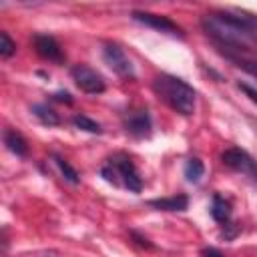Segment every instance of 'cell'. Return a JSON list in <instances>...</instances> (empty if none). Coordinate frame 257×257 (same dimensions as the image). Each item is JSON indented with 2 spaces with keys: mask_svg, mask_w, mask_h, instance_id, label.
<instances>
[{
  "mask_svg": "<svg viewBox=\"0 0 257 257\" xmlns=\"http://www.w3.org/2000/svg\"><path fill=\"white\" fill-rule=\"evenodd\" d=\"M70 76L74 80V84L86 92V94H100L104 92L106 84H104V78L100 72H96L94 68L86 66V64H76L70 68Z\"/></svg>",
  "mask_w": 257,
  "mask_h": 257,
  "instance_id": "277c9868",
  "label": "cell"
},
{
  "mask_svg": "<svg viewBox=\"0 0 257 257\" xmlns=\"http://www.w3.org/2000/svg\"><path fill=\"white\" fill-rule=\"evenodd\" d=\"M52 98H54V100H58V102H68V104L72 102V98H70V94H68V92H56Z\"/></svg>",
  "mask_w": 257,
  "mask_h": 257,
  "instance_id": "7402d4cb",
  "label": "cell"
},
{
  "mask_svg": "<svg viewBox=\"0 0 257 257\" xmlns=\"http://www.w3.org/2000/svg\"><path fill=\"white\" fill-rule=\"evenodd\" d=\"M16 52V42L8 36V32H0V56L10 58Z\"/></svg>",
  "mask_w": 257,
  "mask_h": 257,
  "instance_id": "e0dca14e",
  "label": "cell"
},
{
  "mask_svg": "<svg viewBox=\"0 0 257 257\" xmlns=\"http://www.w3.org/2000/svg\"><path fill=\"white\" fill-rule=\"evenodd\" d=\"M32 112H34V116H36L42 124H48V126L60 124V116H58L48 104H34V106H32Z\"/></svg>",
  "mask_w": 257,
  "mask_h": 257,
  "instance_id": "5bb4252c",
  "label": "cell"
},
{
  "mask_svg": "<svg viewBox=\"0 0 257 257\" xmlns=\"http://www.w3.org/2000/svg\"><path fill=\"white\" fill-rule=\"evenodd\" d=\"M102 58L104 62L122 78H135V66L131 58L124 54V50L116 44H104L102 48Z\"/></svg>",
  "mask_w": 257,
  "mask_h": 257,
  "instance_id": "8992f818",
  "label": "cell"
},
{
  "mask_svg": "<svg viewBox=\"0 0 257 257\" xmlns=\"http://www.w3.org/2000/svg\"><path fill=\"white\" fill-rule=\"evenodd\" d=\"M153 88L161 100H165L175 112L179 114H193L195 112V102H197V92L191 84L185 80L171 76V74H161L153 80Z\"/></svg>",
  "mask_w": 257,
  "mask_h": 257,
  "instance_id": "6da1fadb",
  "label": "cell"
},
{
  "mask_svg": "<svg viewBox=\"0 0 257 257\" xmlns=\"http://www.w3.org/2000/svg\"><path fill=\"white\" fill-rule=\"evenodd\" d=\"M54 161H56V165H58V169H60V173L64 175V179H66V181H70L72 185H76V183L80 181V179H78V173H76V171H74V169H72L64 159L54 157Z\"/></svg>",
  "mask_w": 257,
  "mask_h": 257,
  "instance_id": "ac0fdd59",
  "label": "cell"
},
{
  "mask_svg": "<svg viewBox=\"0 0 257 257\" xmlns=\"http://www.w3.org/2000/svg\"><path fill=\"white\" fill-rule=\"evenodd\" d=\"M239 68H243V70H247L249 74H253V76H257V60H251V58H245V56H231V54H227Z\"/></svg>",
  "mask_w": 257,
  "mask_h": 257,
  "instance_id": "d6986e66",
  "label": "cell"
},
{
  "mask_svg": "<svg viewBox=\"0 0 257 257\" xmlns=\"http://www.w3.org/2000/svg\"><path fill=\"white\" fill-rule=\"evenodd\" d=\"M203 175H205V165L201 163V159H197V157L189 159L187 165H185V177H187V181L189 183H199Z\"/></svg>",
  "mask_w": 257,
  "mask_h": 257,
  "instance_id": "9a60e30c",
  "label": "cell"
},
{
  "mask_svg": "<svg viewBox=\"0 0 257 257\" xmlns=\"http://www.w3.org/2000/svg\"><path fill=\"white\" fill-rule=\"evenodd\" d=\"M32 42H34V50H36L44 60H50V62H62V60H64L62 48H60V44L56 42L54 36L36 34V36L32 38Z\"/></svg>",
  "mask_w": 257,
  "mask_h": 257,
  "instance_id": "9c48e42d",
  "label": "cell"
},
{
  "mask_svg": "<svg viewBox=\"0 0 257 257\" xmlns=\"http://www.w3.org/2000/svg\"><path fill=\"white\" fill-rule=\"evenodd\" d=\"M149 205L155 207L157 211H185L189 205V197L187 195H173V197L153 199V201H149Z\"/></svg>",
  "mask_w": 257,
  "mask_h": 257,
  "instance_id": "8fae6325",
  "label": "cell"
},
{
  "mask_svg": "<svg viewBox=\"0 0 257 257\" xmlns=\"http://www.w3.org/2000/svg\"><path fill=\"white\" fill-rule=\"evenodd\" d=\"M124 128L128 135L137 137V139H145L151 135V128H153V122H151V116L147 110H133L126 118H124Z\"/></svg>",
  "mask_w": 257,
  "mask_h": 257,
  "instance_id": "30bf717a",
  "label": "cell"
},
{
  "mask_svg": "<svg viewBox=\"0 0 257 257\" xmlns=\"http://www.w3.org/2000/svg\"><path fill=\"white\" fill-rule=\"evenodd\" d=\"M201 257H225L219 249H213V247H209V249H203L201 251Z\"/></svg>",
  "mask_w": 257,
  "mask_h": 257,
  "instance_id": "44dd1931",
  "label": "cell"
},
{
  "mask_svg": "<svg viewBox=\"0 0 257 257\" xmlns=\"http://www.w3.org/2000/svg\"><path fill=\"white\" fill-rule=\"evenodd\" d=\"M221 159H223V163H225L229 169H233V171L245 175L247 179H251V181L257 185V161H255L247 151L237 149V147H231V149H227V151L223 153Z\"/></svg>",
  "mask_w": 257,
  "mask_h": 257,
  "instance_id": "5b68a950",
  "label": "cell"
},
{
  "mask_svg": "<svg viewBox=\"0 0 257 257\" xmlns=\"http://www.w3.org/2000/svg\"><path fill=\"white\" fill-rule=\"evenodd\" d=\"M100 175L104 177V181L112 185H122L131 193H141L143 189L141 175L126 155H114L112 159H108V163L100 169Z\"/></svg>",
  "mask_w": 257,
  "mask_h": 257,
  "instance_id": "3957f363",
  "label": "cell"
},
{
  "mask_svg": "<svg viewBox=\"0 0 257 257\" xmlns=\"http://www.w3.org/2000/svg\"><path fill=\"white\" fill-rule=\"evenodd\" d=\"M133 18L145 26H151L159 32H165V34H171V36H183V30L177 22H173L171 18L163 16V14H153V12H141V10H135L133 12Z\"/></svg>",
  "mask_w": 257,
  "mask_h": 257,
  "instance_id": "52a82bcc",
  "label": "cell"
},
{
  "mask_svg": "<svg viewBox=\"0 0 257 257\" xmlns=\"http://www.w3.org/2000/svg\"><path fill=\"white\" fill-rule=\"evenodd\" d=\"M239 88H241V90H243V92H245L253 102H257V90H255V88H251V86H249V84H245V82H239Z\"/></svg>",
  "mask_w": 257,
  "mask_h": 257,
  "instance_id": "ffe728a7",
  "label": "cell"
},
{
  "mask_svg": "<svg viewBox=\"0 0 257 257\" xmlns=\"http://www.w3.org/2000/svg\"><path fill=\"white\" fill-rule=\"evenodd\" d=\"M4 145H6V149L10 153H14L18 157H24L28 153V145H26L24 137L14 128H6L4 131Z\"/></svg>",
  "mask_w": 257,
  "mask_h": 257,
  "instance_id": "7c38bea8",
  "label": "cell"
},
{
  "mask_svg": "<svg viewBox=\"0 0 257 257\" xmlns=\"http://www.w3.org/2000/svg\"><path fill=\"white\" fill-rule=\"evenodd\" d=\"M217 14L223 20L231 22L233 26H237L239 30H243L245 34H249V36H253L257 40V14H251V12H245V10H237V8L219 10Z\"/></svg>",
  "mask_w": 257,
  "mask_h": 257,
  "instance_id": "ba28073f",
  "label": "cell"
},
{
  "mask_svg": "<svg viewBox=\"0 0 257 257\" xmlns=\"http://www.w3.org/2000/svg\"><path fill=\"white\" fill-rule=\"evenodd\" d=\"M72 122H74V126H78V128H82V131H86V133H92V135L102 133L100 124H98L96 120H92V118L84 116V114H76V116L72 118Z\"/></svg>",
  "mask_w": 257,
  "mask_h": 257,
  "instance_id": "2e32d148",
  "label": "cell"
},
{
  "mask_svg": "<svg viewBox=\"0 0 257 257\" xmlns=\"http://www.w3.org/2000/svg\"><path fill=\"white\" fill-rule=\"evenodd\" d=\"M203 28L205 32L221 46L225 48H233V50H251V44H253V36L245 34L243 30H239L237 26H233L231 22L223 20L217 12L213 14H207L203 18Z\"/></svg>",
  "mask_w": 257,
  "mask_h": 257,
  "instance_id": "7a4b0ae2",
  "label": "cell"
},
{
  "mask_svg": "<svg viewBox=\"0 0 257 257\" xmlns=\"http://www.w3.org/2000/svg\"><path fill=\"white\" fill-rule=\"evenodd\" d=\"M211 215L217 223H227L231 217V205L227 199H223L221 195L213 197V205H211Z\"/></svg>",
  "mask_w": 257,
  "mask_h": 257,
  "instance_id": "4fadbf2b",
  "label": "cell"
}]
</instances>
